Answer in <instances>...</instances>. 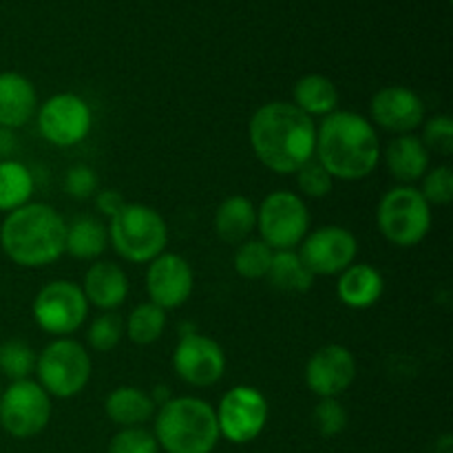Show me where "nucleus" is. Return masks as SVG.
<instances>
[{
	"instance_id": "nucleus-1",
	"label": "nucleus",
	"mask_w": 453,
	"mask_h": 453,
	"mask_svg": "<svg viewBox=\"0 0 453 453\" xmlns=\"http://www.w3.org/2000/svg\"><path fill=\"white\" fill-rule=\"evenodd\" d=\"M252 153L268 171L295 175L314 157L317 124L292 102H265L248 122Z\"/></svg>"
},
{
	"instance_id": "nucleus-2",
	"label": "nucleus",
	"mask_w": 453,
	"mask_h": 453,
	"mask_svg": "<svg viewBox=\"0 0 453 453\" xmlns=\"http://www.w3.org/2000/svg\"><path fill=\"white\" fill-rule=\"evenodd\" d=\"M383 146L374 124L354 111H334L317 127L314 159L332 180L361 181L379 168Z\"/></svg>"
},
{
	"instance_id": "nucleus-3",
	"label": "nucleus",
	"mask_w": 453,
	"mask_h": 453,
	"mask_svg": "<svg viewBox=\"0 0 453 453\" xmlns=\"http://www.w3.org/2000/svg\"><path fill=\"white\" fill-rule=\"evenodd\" d=\"M66 224L49 203L29 202L4 215L0 248L20 268H44L65 255Z\"/></svg>"
},
{
	"instance_id": "nucleus-4",
	"label": "nucleus",
	"mask_w": 453,
	"mask_h": 453,
	"mask_svg": "<svg viewBox=\"0 0 453 453\" xmlns=\"http://www.w3.org/2000/svg\"><path fill=\"white\" fill-rule=\"evenodd\" d=\"M153 418V436L166 453H212L221 441L215 407L203 398H171Z\"/></svg>"
},
{
	"instance_id": "nucleus-5",
	"label": "nucleus",
	"mask_w": 453,
	"mask_h": 453,
	"mask_svg": "<svg viewBox=\"0 0 453 453\" xmlns=\"http://www.w3.org/2000/svg\"><path fill=\"white\" fill-rule=\"evenodd\" d=\"M109 246L131 264H150L166 252L168 224L162 212L146 203L127 202L106 224Z\"/></svg>"
},
{
	"instance_id": "nucleus-6",
	"label": "nucleus",
	"mask_w": 453,
	"mask_h": 453,
	"mask_svg": "<svg viewBox=\"0 0 453 453\" xmlns=\"http://www.w3.org/2000/svg\"><path fill=\"white\" fill-rule=\"evenodd\" d=\"M432 206L416 186H394L380 197L376 226L392 246L414 248L432 230Z\"/></svg>"
},
{
	"instance_id": "nucleus-7",
	"label": "nucleus",
	"mask_w": 453,
	"mask_h": 453,
	"mask_svg": "<svg viewBox=\"0 0 453 453\" xmlns=\"http://www.w3.org/2000/svg\"><path fill=\"white\" fill-rule=\"evenodd\" d=\"M93 361L88 349L71 336L53 339L35 361L38 385L51 398H73L91 380Z\"/></svg>"
},
{
	"instance_id": "nucleus-8",
	"label": "nucleus",
	"mask_w": 453,
	"mask_h": 453,
	"mask_svg": "<svg viewBox=\"0 0 453 453\" xmlns=\"http://www.w3.org/2000/svg\"><path fill=\"white\" fill-rule=\"evenodd\" d=\"M259 239L277 250H296L310 233V211L299 193L274 190L257 208Z\"/></svg>"
},
{
	"instance_id": "nucleus-9",
	"label": "nucleus",
	"mask_w": 453,
	"mask_h": 453,
	"mask_svg": "<svg viewBox=\"0 0 453 453\" xmlns=\"http://www.w3.org/2000/svg\"><path fill=\"white\" fill-rule=\"evenodd\" d=\"M88 301L75 281L56 279L38 290L31 303L35 326L53 339L71 336L84 326L88 317Z\"/></svg>"
},
{
	"instance_id": "nucleus-10",
	"label": "nucleus",
	"mask_w": 453,
	"mask_h": 453,
	"mask_svg": "<svg viewBox=\"0 0 453 453\" xmlns=\"http://www.w3.org/2000/svg\"><path fill=\"white\" fill-rule=\"evenodd\" d=\"M51 396L38 380H16L0 392V427L18 441L42 434L51 420Z\"/></svg>"
},
{
	"instance_id": "nucleus-11",
	"label": "nucleus",
	"mask_w": 453,
	"mask_h": 453,
	"mask_svg": "<svg viewBox=\"0 0 453 453\" xmlns=\"http://www.w3.org/2000/svg\"><path fill=\"white\" fill-rule=\"evenodd\" d=\"M219 436L233 445H248L264 434L270 407L264 394L250 385H237L215 407Z\"/></svg>"
},
{
	"instance_id": "nucleus-12",
	"label": "nucleus",
	"mask_w": 453,
	"mask_h": 453,
	"mask_svg": "<svg viewBox=\"0 0 453 453\" xmlns=\"http://www.w3.org/2000/svg\"><path fill=\"white\" fill-rule=\"evenodd\" d=\"M38 131L49 144L71 149L88 137L93 128V111L78 93H56L38 106Z\"/></svg>"
},
{
	"instance_id": "nucleus-13",
	"label": "nucleus",
	"mask_w": 453,
	"mask_h": 453,
	"mask_svg": "<svg viewBox=\"0 0 453 453\" xmlns=\"http://www.w3.org/2000/svg\"><path fill=\"white\" fill-rule=\"evenodd\" d=\"M296 252L314 277H332L357 261L358 242L343 226H321L305 234Z\"/></svg>"
},
{
	"instance_id": "nucleus-14",
	"label": "nucleus",
	"mask_w": 453,
	"mask_h": 453,
	"mask_svg": "<svg viewBox=\"0 0 453 453\" xmlns=\"http://www.w3.org/2000/svg\"><path fill=\"white\" fill-rule=\"evenodd\" d=\"M173 370L190 388H212L226 374V352L211 336L188 332L177 341Z\"/></svg>"
},
{
	"instance_id": "nucleus-15",
	"label": "nucleus",
	"mask_w": 453,
	"mask_h": 453,
	"mask_svg": "<svg viewBox=\"0 0 453 453\" xmlns=\"http://www.w3.org/2000/svg\"><path fill=\"white\" fill-rule=\"evenodd\" d=\"M195 290V273L188 259L177 252H162L146 270V295L162 310H177L188 303Z\"/></svg>"
},
{
	"instance_id": "nucleus-16",
	"label": "nucleus",
	"mask_w": 453,
	"mask_h": 453,
	"mask_svg": "<svg viewBox=\"0 0 453 453\" xmlns=\"http://www.w3.org/2000/svg\"><path fill=\"white\" fill-rule=\"evenodd\" d=\"M357 370V358L345 345H323L305 363V385L319 398H339L352 388Z\"/></svg>"
},
{
	"instance_id": "nucleus-17",
	"label": "nucleus",
	"mask_w": 453,
	"mask_h": 453,
	"mask_svg": "<svg viewBox=\"0 0 453 453\" xmlns=\"http://www.w3.org/2000/svg\"><path fill=\"white\" fill-rule=\"evenodd\" d=\"M370 122L376 128H383L392 135H407L423 127L425 102L410 87L392 84L374 93L370 102Z\"/></svg>"
},
{
	"instance_id": "nucleus-18",
	"label": "nucleus",
	"mask_w": 453,
	"mask_h": 453,
	"mask_svg": "<svg viewBox=\"0 0 453 453\" xmlns=\"http://www.w3.org/2000/svg\"><path fill=\"white\" fill-rule=\"evenodd\" d=\"M82 292L88 305L102 312H115L128 299V277L113 261H93L82 279Z\"/></svg>"
},
{
	"instance_id": "nucleus-19",
	"label": "nucleus",
	"mask_w": 453,
	"mask_h": 453,
	"mask_svg": "<svg viewBox=\"0 0 453 453\" xmlns=\"http://www.w3.org/2000/svg\"><path fill=\"white\" fill-rule=\"evenodd\" d=\"M380 157L385 159L389 175L403 186H414L432 168V153L425 149L423 140L416 133L394 137Z\"/></svg>"
},
{
	"instance_id": "nucleus-20",
	"label": "nucleus",
	"mask_w": 453,
	"mask_h": 453,
	"mask_svg": "<svg viewBox=\"0 0 453 453\" xmlns=\"http://www.w3.org/2000/svg\"><path fill=\"white\" fill-rule=\"evenodd\" d=\"M38 111L34 82L18 71L0 73V127L22 128Z\"/></svg>"
},
{
	"instance_id": "nucleus-21",
	"label": "nucleus",
	"mask_w": 453,
	"mask_h": 453,
	"mask_svg": "<svg viewBox=\"0 0 453 453\" xmlns=\"http://www.w3.org/2000/svg\"><path fill=\"white\" fill-rule=\"evenodd\" d=\"M385 292V279L380 270L372 264H357L339 274L336 296L352 310H367L380 301Z\"/></svg>"
},
{
	"instance_id": "nucleus-22",
	"label": "nucleus",
	"mask_w": 453,
	"mask_h": 453,
	"mask_svg": "<svg viewBox=\"0 0 453 453\" xmlns=\"http://www.w3.org/2000/svg\"><path fill=\"white\" fill-rule=\"evenodd\" d=\"M106 418L119 429L127 427H144L157 411V405L153 403L149 392L133 385H122L115 388L104 401Z\"/></svg>"
},
{
	"instance_id": "nucleus-23",
	"label": "nucleus",
	"mask_w": 453,
	"mask_h": 453,
	"mask_svg": "<svg viewBox=\"0 0 453 453\" xmlns=\"http://www.w3.org/2000/svg\"><path fill=\"white\" fill-rule=\"evenodd\" d=\"M257 230V206L246 195H230L215 211V233L221 242L239 246Z\"/></svg>"
},
{
	"instance_id": "nucleus-24",
	"label": "nucleus",
	"mask_w": 453,
	"mask_h": 453,
	"mask_svg": "<svg viewBox=\"0 0 453 453\" xmlns=\"http://www.w3.org/2000/svg\"><path fill=\"white\" fill-rule=\"evenodd\" d=\"M292 104L308 118H327L339 109V88L327 75L308 73L292 88Z\"/></svg>"
},
{
	"instance_id": "nucleus-25",
	"label": "nucleus",
	"mask_w": 453,
	"mask_h": 453,
	"mask_svg": "<svg viewBox=\"0 0 453 453\" xmlns=\"http://www.w3.org/2000/svg\"><path fill=\"white\" fill-rule=\"evenodd\" d=\"M109 248V230L102 219L93 215L75 217L66 224L65 255L80 261H97Z\"/></svg>"
},
{
	"instance_id": "nucleus-26",
	"label": "nucleus",
	"mask_w": 453,
	"mask_h": 453,
	"mask_svg": "<svg viewBox=\"0 0 453 453\" xmlns=\"http://www.w3.org/2000/svg\"><path fill=\"white\" fill-rule=\"evenodd\" d=\"M35 180L18 159H0V212H12L31 202Z\"/></svg>"
},
{
	"instance_id": "nucleus-27",
	"label": "nucleus",
	"mask_w": 453,
	"mask_h": 453,
	"mask_svg": "<svg viewBox=\"0 0 453 453\" xmlns=\"http://www.w3.org/2000/svg\"><path fill=\"white\" fill-rule=\"evenodd\" d=\"M270 286L288 295H303L314 286V274L305 268L296 250H277L270 264Z\"/></svg>"
},
{
	"instance_id": "nucleus-28",
	"label": "nucleus",
	"mask_w": 453,
	"mask_h": 453,
	"mask_svg": "<svg viewBox=\"0 0 453 453\" xmlns=\"http://www.w3.org/2000/svg\"><path fill=\"white\" fill-rule=\"evenodd\" d=\"M166 323V310L146 301L131 310L128 319L124 321V336L135 345H153L164 336Z\"/></svg>"
},
{
	"instance_id": "nucleus-29",
	"label": "nucleus",
	"mask_w": 453,
	"mask_h": 453,
	"mask_svg": "<svg viewBox=\"0 0 453 453\" xmlns=\"http://www.w3.org/2000/svg\"><path fill=\"white\" fill-rule=\"evenodd\" d=\"M38 354L27 341L7 339L0 343V376L16 380H27L35 372Z\"/></svg>"
},
{
	"instance_id": "nucleus-30",
	"label": "nucleus",
	"mask_w": 453,
	"mask_h": 453,
	"mask_svg": "<svg viewBox=\"0 0 453 453\" xmlns=\"http://www.w3.org/2000/svg\"><path fill=\"white\" fill-rule=\"evenodd\" d=\"M274 250L264 243L261 239H246L239 243L234 250V273L239 277L248 279V281H257V279L268 277L270 264H273Z\"/></svg>"
},
{
	"instance_id": "nucleus-31",
	"label": "nucleus",
	"mask_w": 453,
	"mask_h": 453,
	"mask_svg": "<svg viewBox=\"0 0 453 453\" xmlns=\"http://www.w3.org/2000/svg\"><path fill=\"white\" fill-rule=\"evenodd\" d=\"M124 319L115 312H102L91 321L87 330V343L93 352L109 354L122 343Z\"/></svg>"
},
{
	"instance_id": "nucleus-32",
	"label": "nucleus",
	"mask_w": 453,
	"mask_h": 453,
	"mask_svg": "<svg viewBox=\"0 0 453 453\" xmlns=\"http://www.w3.org/2000/svg\"><path fill=\"white\" fill-rule=\"evenodd\" d=\"M420 195L427 199L429 206H449L453 202V168L447 164L434 166L425 173Z\"/></svg>"
},
{
	"instance_id": "nucleus-33",
	"label": "nucleus",
	"mask_w": 453,
	"mask_h": 453,
	"mask_svg": "<svg viewBox=\"0 0 453 453\" xmlns=\"http://www.w3.org/2000/svg\"><path fill=\"white\" fill-rule=\"evenodd\" d=\"M418 137L423 140L425 149H427L429 153H436L441 155V157H449L453 153V119L445 113L425 119L423 135Z\"/></svg>"
},
{
	"instance_id": "nucleus-34",
	"label": "nucleus",
	"mask_w": 453,
	"mask_h": 453,
	"mask_svg": "<svg viewBox=\"0 0 453 453\" xmlns=\"http://www.w3.org/2000/svg\"><path fill=\"white\" fill-rule=\"evenodd\" d=\"M312 420L323 438H334L348 427V411L341 405L339 398H321L319 405L314 407Z\"/></svg>"
},
{
	"instance_id": "nucleus-35",
	"label": "nucleus",
	"mask_w": 453,
	"mask_h": 453,
	"mask_svg": "<svg viewBox=\"0 0 453 453\" xmlns=\"http://www.w3.org/2000/svg\"><path fill=\"white\" fill-rule=\"evenodd\" d=\"M296 186H299L301 195L310 199H323L332 193V186H334V180L330 177V173L317 162V159H310L305 162L299 171L295 173Z\"/></svg>"
},
{
	"instance_id": "nucleus-36",
	"label": "nucleus",
	"mask_w": 453,
	"mask_h": 453,
	"mask_svg": "<svg viewBox=\"0 0 453 453\" xmlns=\"http://www.w3.org/2000/svg\"><path fill=\"white\" fill-rule=\"evenodd\" d=\"M106 453H159V445L150 429L127 427L111 438Z\"/></svg>"
},
{
	"instance_id": "nucleus-37",
	"label": "nucleus",
	"mask_w": 453,
	"mask_h": 453,
	"mask_svg": "<svg viewBox=\"0 0 453 453\" xmlns=\"http://www.w3.org/2000/svg\"><path fill=\"white\" fill-rule=\"evenodd\" d=\"M65 190L71 199H78V202L96 197V193L100 190L97 173L91 166H87V164H75V166L66 171Z\"/></svg>"
},
{
	"instance_id": "nucleus-38",
	"label": "nucleus",
	"mask_w": 453,
	"mask_h": 453,
	"mask_svg": "<svg viewBox=\"0 0 453 453\" xmlns=\"http://www.w3.org/2000/svg\"><path fill=\"white\" fill-rule=\"evenodd\" d=\"M93 199H96L97 211L104 217H109V219L124 206V203H127V199H124L118 190H97Z\"/></svg>"
},
{
	"instance_id": "nucleus-39",
	"label": "nucleus",
	"mask_w": 453,
	"mask_h": 453,
	"mask_svg": "<svg viewBox=\"0 0 453 453\" xmlns=\"http://www.w3.org/2000/svg\"><path fill=\"white\" fill-rule=\"evenodd\" d=\"M18 150L16 133L7 127H0V159H13V153Z\"/></svg>"
},
{
	"instance_id": "nucleus-40",
	"label": "nucleus",
	"mask_w": 453,
	"mask_h": 453,
	"mask_svg": "<svg viewBox=\"0 0 453 453\" xmlns=\"http://www.w3.org/2000/svg\"><path fill=\"white\" fill-rule=\"evenodd\" d=\"M0 392H3V385H0Z\"/></svg>"
}]
</instances>
